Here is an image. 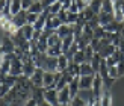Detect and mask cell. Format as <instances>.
Here are the masks:
<instances>
[{"mask_svg": "<svg viewBox=\"0 0 124 106\" xmlns=\"http://www.w3.org/2000/svg\"><path fill=\"white\" fill-rule=\"evenodd\" d=\"M61 77H62V73H59V71H56V73L44 71V77H42V88H46V90L54 88V90H56V85H58Z\"/></svg>", "mask_w": 124, "mask_h": 106, "instance_id": "cell-1", "label": "cell"}, {"mask_svg": "<svg viewBox=\"0 0 124 106\" xmlns=\"http://www.w3.org/2000/svg\"><path fill=\"white\" fill-rule=\"evenodd\" d=\"M104 90H106V88H104L103 77H101L98 73H95V74H94V82H92V90H91V91H92V96H94L95 98H100Z\"/></svg>", "mask_w": 124, "mask_h": 106, "instance_id": "cell-2", "label": "cell"}, {"mask_svg": "<svg viewBox=\"0 0 124 106\" xmlns=\"http://www.w3.org/2000/svg\"><path fill=\"white\" fill-rule=\"evenodd\" d=\"M11 76H15V77H20L23 76V61L20 58H15L11 61V71H9Z\"/></svg>", "mask_w": 124, "mask_h": 106, "instance_id": "cell-3", "label": "cell"}, {"mask_svg": "<svg viewBox=\"0 0 124 106\" xmlns=\"http://www.w3.org/2000/svg\"><path fill=\"white\" fill-rule=\"evenodd\" d=\"M62 24H64V23H62L59 18H58V15H48L44 30H48V32H56V30L62 26Z\"/></svg>", "mask_w": 124, "mask_h": 106, "instance_id": "cell-4", "label": "cell"}, {"mask_svg": "<svg viewBox=\"0 0 124 106\" xmlns=\"http://www.w3.org/2000/svg\"><path fill=\"white\" fill-rule=\"evenodd\" d=\"M0 46H2L5 55H11V53H15V49L17 46L14 44V41H12L11 36H3L2 40H0Z\"/></svg>", "mask_w": 124, "mask_h": 106, "instance_id": "cell-5", "label": "cell"}, {"mask_svg": "<svg viewBox=\"0 0 124 106\" xmlns=\"http://www.w3.org/2000/svg\"><path fill=\"white\" fill-rule=\"evenodd\" d=\"M44 102L50 103L53 106H58L59 105V98H58V90L50 88V90H46L44 91Z\"/></svg>", "mask_w": 124, "mask_h": 106, "instance_id": "cell-6", "label": "cell"}, {"mask_svg": "<svg viewBox=\"0 0 124 106\" xmlns=\"http://www.w3.org/2000/svg\"><path fill=\"white\" fill-rule=\"evenodd\" d=\"M26 17H27V11H26V9H23V11L18 12L17 15L12 17V23H14L15 26H17L18 29H20V27H23V26H26V24H27Z\"/></svg>", "mask_w": 124, "mask_h": 106, "instance_id": "cell-7", "label": "cell"}, {"mask_svg": "<svg viewBox=\"0 0 124 106\" xmlns=\"http://www.w3.org/2000/svg\"><path fill=\"white\" fill-rule=\"evenodd\" d=\"M42 77H44V70L42 68H36L35 73L30 77V83L36 88H42Z\"/></svg>", "mask_w": 124, "mask_h": 106, "instance_id": "cell-8", "label": "cell"}, {"mask_svg": "<svg viewBox=\"0 0 124 106\" xmlns=\"http://www.w3.org/2000/svg\"><path fill=\"white\" fill-rule=\"evenodd\" d=\"M18 33H20L24 40H27V41H32L33 38V33H35V27L32 26V24H26V26H23L18 29Z\"/></svg>", "mask_w": 124, "mask_h": 106, "instance_id": "cell-9", "label": "cell"}, {"mask_svg": "<svg viewBox=\"0 0 124 106\" xmlns=\"http://www.w3.org/2000/svg\"><path fill=\"white\" fill-rule=\"evenodd\" d=\"M92 82H94V74L92 76H80L79 79V86L82 91L92 90Z\"/></svg>", "mask_w": 124, "mask_h": 106, "instance_id": "cell-10", "label": "cell"}, {"mask_svg": "<svg viewBox=\"0 0 124 106\" xmlns=\"http://www.w3.org/2000/svg\"><path fill=\"white\" fill-rule=\"evenodd\" d=\"M58 98H59V103L61 105H70V102H71V94H70L68 86H65V88H62V90L58 91Z\"/></svg>", "mask_w": 124, "mask_h": 106, "instance_id": "cell-11", "label": "cell"}, {"mask_svg": "<svg viewBox=\"0 0 124 106\" xmlns=\"http://www.w3.org/2000/svg\"><path fill=\"white\" fill-rule=\"evenodd\" d=\"M79 79H80V76H77V77H74L70 83H68V90H70V94H71V100L74 97H77L79 96V91H80V86H79Z\"/></svg>", "mask_w": 124, "mask_h": 106, "instance_id": "cell-12", "label": "cell"}, {"mask_svg": "<svg viewBox=\"0 0 124 106\" xmlns=\"http://www.w3.org/2000/svg\"><path fill=\"white\" fill-rule=\"evenodd\" d=\"M56 33L59 35V38H61V40H64L65 36L74 33V26H71V24H62V26L56 30Z\"/></svg>", "mask_w": 124, "mask_h": 106, "instance_id": "cell-13", "label": "cell"}, {"mask_svg": "<svg viewBox=\"0 0 124 106\" xmlns=\"http://www.w3.org/2000/svg\"><path fill=\"white\" fill-rule=\"evenodd\" d=\"M97 17H98V23H100L101 27L106 26V24H109V23H112V21H115L114 14H108V12H100Z\"/></svg>", "mask_w": 124, "mask_h": 106, "instance_id": "cell-14", "label": "cell"}, {"mask_svg": "<svg viewBox=\"0 0 124 106\" xmlns=\"http://www.w3.org/2000/svg\"><path fill=\"white\" fill-rule=\"evenodd\" d=\"M9 11L11 15H17L20 11H23V2L21 0H9Z\"/></svg>", "mask_w": 124, "mask_h": 106, "instance_id": "cell-15", "label": "cell"}, {"mask_svg": "<svg viewBox=\"0 0 124 106\" xmlns=\"http://www.w3.org/2000/svg\"><path fill=\"white\" fill-rule=\"evenodd\" d=\"M76 42V38H74V33H71V35H68V36H65L64 40H62V52H64V55L70 50V47Z\"/></svg>", "mask_w": 124, "mask_h": 106, "instance_id": "cell-16", "label": "cell"}, {"mask_svg": "<svg viewBox=\"0 0 124 106\" xmlns=\"http://www.w3.org/2000/svg\"><path fill=\"white\" fill-rule=\"evenodd\" d=\"M116 50V47L114 46V44H109V46H103L101 49H100V52H98V55L101 56V58H104V59H108L109 56H112L114 55V52Z\"/></svg>", "mask_w": 124, "mask_h": 106, "instance_id": "cell-17", "label": "cell"}, {"mask_svg": "<svg viewBox=\"0 0 124 106\" xmlns=\"http://www.w3.org/2000/svg\"><path fill=\"white\" fill-rule=\"evenodd\" d=\"M68 64H70V59H68L65 55H61L59 58H58V71L59 73H64L67 70Z\"/></svg>", "mask_w": 124, "mask_h": 106, "instance_id": "cell-18", "label": "cell"}, {"mask_svg": "<svg viewBox=\"0 0 124 106\" xmlns=\"http://www.w3.org/2000/svg\"><path fill=\"white\" fill-rule=\"evenodd\" d=\"M32 91H33L32 98H35V100L38 102V105H41L42 102H44V91H46V88H36V86H33Z\"/></svg>", "mask_w": 124, "mask_h": 106, "instance_id": "cell-19", "label": "cell"}, {"mask_svg": "<svg viewBox=\"0 0 124 106\" xmlns=\"http://www.w3.org/2000/svg\"><path fill=\"white\" fill-rule=\"evenodd\" d=\"M100 102H101V106H112V94H110V91L108 88L103 91Z\"/></svg>", "mask_w": 124, "mask_h": 106, "instance_id": "cell-20", "label": "cell"}, {"mask_svg": "<svg viewBox=\"0 0 124 106\" xmlns=\"http://www.w3.org/2000/svg\"><path fill=\"white\" fill-rule=\"evenodd\" d=\"M65 71L68 74H71L73 77H77V76H80V65L79 64H74V62H70Z\"/></svg>", "mask_w": 124, "mask_h": 106, "instance_id": "cell-21", "label": "cell"}, {"mask_svg": "<svg viewBox=\"0 0 124 106\" xmlns=\"http://www.w3.org/2000/svg\"><path fill=\"white\" fill-rule=\"evenodd\" d=\"M62 46V44H61ZM61 46H56V47H48L46 55L50 56V58H59L61 55H64V52H62V47Z\"/></svg>", "mask_w": 124, "mask_h": 106, "instance_id": "cell-22", "label": "cell"}, {"mask_svg": "<svg viewBox=\"0 0 124 106\" xmlns=\"http://www.w3.org/2000/svg\"><path fill=\"white\" fill-rule=\"evenodd\" d=\"M92 74H95V71L92 70L91 64L89 62H83L80 65V76H92Z\"/></svg>", "mask_w": 124, "mask_h": 106, "instance_id": "cell-23", "label": "cell"}, {"mask_svg": "<svg viewBox=\"0 0 124 106\" xmlns=\"http://www.w3.org/2000/svg\"><path fill=\"white\" fill-rule=\"evenodd\" d=\"M101 6H103V0H91V3H89L88 8L94 12L95 15H98L101 12Z\"/></svg>", "mask_w": 124, "mask_h": 106, "instance_id": "cell-24", "label": "cell"}, {"mask_svg": "<svg viewBox=\"0 0 124 106\" xmlns=\"http://www.w3.org/2000/svg\"><path fill=\"white\" fill-rule=\"evenodd\" d=\"M42 11H44V8H42V5H41V2H33L32 5L29 6V9H27V12H32V14H42Z\"/></svg>", "mask_w": 124, "mask_h": 106, "instance_id": "cell-25", "label": "cell"}, {"mask_svg": "<svg viewBox=\"0 0 124 106\" xmlns=\"http://www.w3.org/2000/svg\"><path fill=\"white\" fill-rule=\"evenodd\" d=\"M71 62H74V64H79V65H82L83 62H86V59H85V52H83V50H77L76 55L73 56Z\"/></svg>", "mask_w": 124, "mask_h": 106, "instance_id": "cell-26", "label": "cell"}, {"mask_svg": "<svg viewBox=\"0 0 124 106\" xmlns=\"http://www.w3.org/2000/svg\"><path fill=\"white\" fill-rule=\"evenodd\" d=\"M62 44V40L59 38V35L54 32L48 36V47H56V46H61Z\"/></svg>", "mask_w": 124, "mask_h": 106, "instance_id": "cell-27", "label": "cell"}, {"mask_svg": "<svg viewBox=\"0 0 124 106\" xmlns=\"http://www.w3.org/2000/svg\"><path fill=\"white\" fill-rule=\"evenodd\" d=\"M101 56L100 55H98V53H95L94 55V58H92L91 59V62H89V64H91V67H92V70H94L95 73L98 71V68H100V64H101Z\"/></svg>", "mask_w": 124, "mask_h": 106, "instance_id": "cell-28", "label": "cell"}, {"mask_svg": "<svg viewBox=\"0 0 124 106\" xmlns=\"http://www.w3.org/2000/svg\"><path fill=\"white\" fill-rule=\"evenodd\" d=\"M47 11H48V14H50V15H58L59 12L62 11V2H59V0H58V2L53 3L50 8H47Z\"/></svg>", "mask_w": 124, "mask_h": 106, "instance_id": "cell-29", "label": "cell"}, {"mask_svg": "<svg viewBox=\"0 0 124 106\" xmlns=\"http://www.w3.org/2000/svg\"><path fill=\"white\" fill-rule=\"evenodd\" d=\"M101 12H108V14H114V0H103Z\"/></svg>", "mask_w": 124, "mask_h": 106, "instance_id": "cell-30", "label": "cell"}, {"mask_svg": "<svg viewBox=\"0 0 124 106\" xmlns=\"http://www.w3.org/2000/svg\"><path fill=\"white\" fill-rule=\"evenodd\" d=\"M110 33H108L106 30H104L101 26H98L97 29H94V38H97V40H103V38H108Z\"/></svg>", "mask_w": 124, "mask_h": 106, "instance_id": "cell-31", "label": "cell"}, {"mask_svg": "<svg viewBox=\"0 0 124 106\" xmlns=\"http://www.w3.org/2000/svg\"><path fill=\"white\" fill-rule=\"evenodd\" d=\"M83 52H85V59H86V62H91V59L94 58V55H95V52L92 50V47L91 46H86Z\"/></svg>", "mask_w": 124, "mask_h": 106, "instance_id": "cell-32", "label": "cell"}, {"mask_svg": "<svg viewBox=\"0 0 124 106\" xmlns=\"http://www.w3.org/2000/svg\"><path fill=\"white\" fill-rule=\"evenodd\" d=\"M68 106H86V102L80 96H77V97H74L73 100L70 102V105H68Z\"/></svg>", "mask_w": 124, "mask_h": 106, "instance_id": "cell-33", "label": "cell"}, {"mask_svg": "<svg viewBox=\"0 0 124 106\" xmlns=\"http://www.w3.org/2000/svg\"><path fill=\"white\" fill-rule=\"evenodd\" d=\"M108 70H109V77L110 79H116V77H120V73H118V68H116V65H112V67H108Z\"/></svg>", "mask_w": 124, "mask_h": 106, "instance_id": "cell-34", "label": "cell"}, {"mask_svg": "<svg viewBox=\"0 0 124 106\" xmlns=\"http://www.w3.org/2000/svg\"><path fill=\"white\" fill-rule=\"evenodd\" d=\"M38 18H39V15L38 14H32V12H27V17H26V20H27V24H33L38 21Z\"/></svg>", "mask_w": 124, "mask_h": 106, "instance_id": "cell-35", "label": "cell"}, {"mask_svg": "<svg viewBox=\"0 0 124 106\" xmlns=\"http://www.w3.org/2000/svg\"><path fill=\"white\" fill-rule=\"evenodd\" d=\"M67 17H68V11H65V9H62L59 14H58V18L64 23V24H67Z\"/></svg>", "mask_w": 124, "mask_h": 106, "instance_id": "cell-36", "label": "cell"}, {"mask_svg": "<svg viewBox=\"0 0 124 106\" xmlns=\"http://www.w3.org/2000/svg\"><path fill=\"white\" fill-rule=\"evenodd\" d=\"M56 2H58V0H41V5H42L44 9H47V8H50V6L53 3H56Z\"/></svg>", "mask_w": 124, "mask_h": 106, "instance_id": "cell-37", "label": "cell"}, {"mask_svg": "<svg viewBox=\"0 0 124 106\" xmlns=\"http://www.w3.org/2000/svg\"><path fill=\"white\" fill-rule=\"evenodd\" d=\"M80 2H82V3L86 6V8H88V6H89V3H91V0H80Z\"/></svg>", "mask_w": 124, "mask_h": 106, "instance_id": "cell-38", "label": "cell"}, {"mask_svg": "<svg viewBox=\"0 0 124 106\" xmlns=\"http://www.w3.org/2000/svg\"><path fill=\"white\" fill-rule=\"evenodd\" d=\"M94 106H101V102H100V98H97V100H95Z\"/></svg>", "mask_w": 124, "mask_h": 106, "instance_id": "cell-39", "label": "cell"}, {"mask_svg": "<svg viewBox=\"0 0 124 106\" xmlns=\"http://www.w3.org/2000/svg\"><path fill=\"white\" fill-rule=\"evenodd\" d=\"M41 106H53V105H50V103H47V102H42V103H41Z\"/></svg>", "mask_w": 124, "mask_h": 106, "instance_id": "cell-40", "label": "cell"}, {"mask_svg": "<svg viewBox=\"0 0 124 106\" xmlns=\"http://www.w3.org/2000/svg\"><path fill=\"white\" fill-rule=\"evenodd\" d=\"M3 55H5V52H3V49H2V46H0V58H2Z\"/></svg>", "mask_w": 124, "mask_h": 106, "instance_id": "cell-41", "label": "cell"}, {"mask_svg": "<svg viewBox=\"0 0 124 106\" xmlns=\"http://www.w3.org/2000/svg\"><path fill=\"white\" fill-rule=\"evenodd\" d=\"M2 64H3V56L0 58V67H2Z\"/></svg>", "mask_w": 124, "mask_h": 106, "instance_id": "cell-42", "label": "cell"}, {"mask_svg": "<svg viewBox=\"0 0 124 106\" xmlns=\"http://www.w3.org/2000/svg\"><path fill=\"white\" fill-rule=\"evenodd\" d=\"M58 106H68V105H61V103H59V105H58Z\"/></svg>", "mask_w": 124, "mask_h": 106, "instance_id": "cell-43", "label": "cell"}, {"mask_svg": "<svg viewBox=\"0 0 124 106\" xmlns=\"http://www.w3.org/2000/svg\"><path fill=\"white\" fill-rule=\"evenodd\" d=\"M33 2H41V0H33Z\"/></svg>", "mask_w": 124, "mask_h": 106, "instance_id": "cell-44", "label": "cell"}, {"mask_svg": "<svg viewBox=\"0 0 124 106\" xmlns=\"http://www.w3.org/2000/svg\"><path fill=\"white\" fill-rule=\"evenodd\" d=\"M36 106H41V105H36Z\"/></svg>", "mask_w": 124, "mask_h": 106, "instance_id": "cell-45", "label": "cell"}]
</instances>
